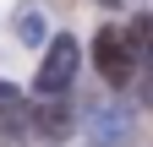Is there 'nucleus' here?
<instances>
[{
    "instance_id": "1",
    "label": "nucleus",
    "mask_w": 153,
    "mask_h": 147,
    "mask_svg": "<svg viewBox=\"0 0 153 147\" xmlns=\"http://www.w3.org/2000/svg\"><path fill=\"white\" fill-rule=\"evenodd\" d=\"M76 60H82L76 38H71V33H55L49 49H44V65H38V76H33V93L38 98H60L66 87L76 82Z\"/></svg>"
},
{
    "instance_id": "4",
    "label": "nucleus",
    "mask_w": 153,
    "mask_h": 147,
    "mask_svg": "<svg viewBox=\"0 0 153 147\" xmlns=\"http://www.w3.org/2000/svg\"><path fill=\"white\" fill-rule=\"evenodd\" d=\"M71 125H76V120H71V104H60V98H49V104L33 109V131L44 136V142H66Z\"/></svg>"
},
{
    "instance_id": "2",
    "label": "nucleus",
    "mask_w": 153,
    "mask_h": 147,
    "mask_svg": "<svg viewBox=\"0 0 153 147\" xmlns=\"http://www.w3.org/2000/svg\"><path fill=\"white\" fill-rule=\"evenodd\" d=\"M93 65H99V76L109 87H126L137 76V49H131L126 27H99V38H93Z\"/></svg>"
},
{
    "instance_id": "5",
    "label": "nucleus",
    "mask_w": 153,
    "mask_h": 147,
    "mask_svg": "<svg viewBox=\"0 0 153 147\" xmlns=\"http://www.w3.org/2000/svg\"><path fill=\"white\" fill-rule=\"evenodd\" d=\"M126 38H131V49H137L142 60H153V11H142L137 22L126 27Z\"/></svg>"
},
{
    "instance_id": "3",
    "label": "nucleus",
    "mask_w": 153,
    "mask_h": 147,
    "mask_svg": "<svg viewBox=\"0 0 153 147\" xmlns=\"http://www.w3.org/2000/svg\"><path fill=\"white\" fill-rule=\"evenodd\" d=\"M88 131H93V142H99V147H126L131 131H137V115L120 109V104H104V109H93Z\"/></svg>"
},
{
    "instance_id": "7",
    "label": "nucleus",
    "mask_w": 153,
    "mask_h": 147,
    "mask_svg": "<svg viewBox=\"0 0 153 147\" xmlns=\"http://www.w3.org/2000/svg\"><path fill=\"white\" fill-rule=\"evenodd\" d=\"M16 38H22V44H44V16H38L33 6L16 11Z\"/></svg>"
},
{
    "instance_id": "9",
    "label": "nucleus",
    "mask_w": 153,
    "mask_h": 147,
    "mask_svg": "<svg viewBox=\"0 0 153 147\" xmlns=\"http://www.w3.org/2000/svg\"><path fill=\"white\" fill-rule=\"evenodd\" d=\"M0 104H16V87L11 82H0Z\"/></svg>"
},
{
    "instance_id": "8",
    "label": "nucleus",
    "mask_w": 153,
    "mask_h": 147,
    "mask_svg": "<svg viewBox=\"0 0 153 147\" xmlns=\"http://www.w3.org/2000/svg\"><path fill=\"white\" fill-rule=\"evenodd\" d=\"M137 98L153 109V65H148V71H137Z\"/></svg>"
},
{
    "instance_id": "6",
    "label": "nucleus",
    "mask_w": 153,
    "mask_h": 147,
    "mask_svg": "<svg viewBox=\"0 0 153 147\" xmlns=\"http://www.w3.org/2000/svg\"><path fill=\"white\" fill-rule=\"evenodd\" d=\"M27 109L22 104H0V142H22V131H27Z\"/></svg>"
}]
</instances>
